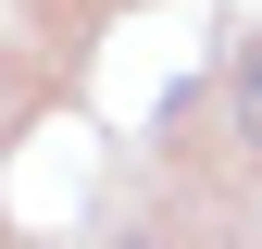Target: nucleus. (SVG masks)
Segmentation results:
<instances>
[{
	"instance_id": "1",
	"label": "nucleus",
	"mask_w": 262,
	"mask_h": 249,
	"mask_svg": "<svg viewBox=\"0 0 262 249\" xmlns=\"http://www.w3.org/2000/svg\"><path fill=\"white\" fill-rule=\"evenodd\" d=\"M225 100H237V137H250V150H262V38H250V50H237V62H225Z\"/></svg>"
}]
</instances>
